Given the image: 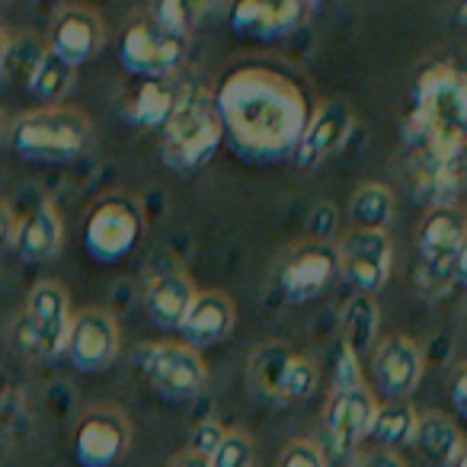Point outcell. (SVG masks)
I'll use <instances>...</instances> for the list:
<instances>
[{
    "mask_svg": "<svg viewBox=\"0 0 467 467\" xmlns=\"http://www.w3.org/2000/svg\"><path fill=\"white\" fill-rule=\"evenodd\" d=\"M221 141L254 167L292 161L311 106L295 78L266 65H241L224 74L214 93Z\"/></svg>",
    "mask_w": 467,
    "mask_h": 467,
    "instance_id": "1",
    "label": "cell"
},
{
    "mask_svg": "<svg viewBox=\"0 0 467 467\" xmlns=\"http://www.w3.org/2000/svg\"><path fill=\"white\" fill-rule=\"evenodd\" d=\"M464 78L458 67L429 65L416 80L413 112L407 122L410 148L435 154H464Z\"/></svg>",
    "mask_w": 467,
    "mask_h": 467,
    "instance_id": "2",
    "label": "cell"
},
{
    "mask_svg": "<svg viewBox=\"0 0 467 467\" xmlns=\"http://www.w3.org/2000/svg\"><path fill=\"white\" fill-rule=\"evenodd\" d=\"M221 148L214 93L202 84L176 90V103L161 129V161L176 173H195Z\"/></svg>",
    "mask_w": 467,
    "mask_h": 467,
    "instance_id": "3",
    "label": "cell"
},
{
    "mask_svg": "<svg viewBox=\"0 0 467 467\" xmlns=\"http://www.w3.org/2000/svg\"><path fill=\"white\" fill-rule=\"evenodd\" d=\"M90 141V116L65 103L23 112L10 125V148L29 163H74L87 154Z\"/></svg>",
    "mask_w": 467,
    "mask_h": 467,
    "instance_id": "4",
    "label": "cell"
},
{
    "mask_svg": "<svg viewBox=\"0 0 467 467\" xmlns=\"http://www.w3.org/2000/svg\"><path fill=\"white\" fill-rule=\"evenodd\" d=\"M464 214L458 205L429 208L416 234V288L426 298H445L464 282Z\"/></svg>",
    "mask_w": 467,
    "mask_h": 467,
    "instance_id": "5",
    "label": "cell"
},
{
    "mask_svg": "<svg viewBox=\"0 0 467 467\" xmlns=\"http://www.w3.org/2000/svg\"><path fill=\"white\" fill-rule=\"evenodd\" d=\"M144 234L141 205L129 195H106L93 205L84 227V247L103 266L122 263Z\"/></svg>",
    "mask_w": 467,
    "mask_h": 467,
    "instance_id": "6",
    "label": "cell"
},
{
    "mask_svg": "<svg viewBox=\"0 0 467 467\" xmlns=\"http://www.w3.org/2000/svg\"><path fill=\"white\" fill-rule=\"evenodd\" d=\"M67 324H71V301L65 285L39 282L16 320V343L36 358H55L65 352Z\"/></svg>",
    "mask_w": 467,
    "mask_h": 467,
    "instance_id": "7",
    "label": "cell"
},
{
    "mask_svg": "<svg viewBox=\"0 0 467 467\" xmlns=\"http://www.w3.org/2000/svg\"><path fill=\"white\" fill-rule=\"evenodd\" d=\"M122 67L138 80H170L186 65V39L157 26L150 16L131 20L119 42Z\"/></svg>",
    "mask_w": 467,
    "mask_h": 467,
    "instance_id": "8",
    "label": "cell"
},
{
    "mask_svg": "<svg viewBox=\"0 0 467 467\" xmlns=\"http://www.w3.org/2000/svg\"><path fill=\"white\" fill-rule=\"evenodd\" d=\"M339 279L337 244L330 241H305L282 256L275 269V292L285 305H307L330 292Z\"/></svg>",
    "mask_w": 467,
    "mask_h": 467,
    "instance_id": "9",
    "label": "cell"
},
{
    "mask_svg": "<svg viewBox=\"0 0 467 467\" xmlns=\"http://www.w3.org/2000/svg\"><path fill=\"white\" fill-rule=\"evenodd\" d=\"M337 263H339V279L352 292L375 298L388 285L390 263H394L388 231H356L352 227L343 237V244L337 247Z\"/></svg>",
    "mask_w": 467,
    "mask_h": 467,
    "instance_id": "10",
    "label": "cell"
},
{
    "mask_svg": "<svg viewBox=\"0 0 467 467\" xmlns=\"http://www.w3.org/2000/svg\"><path fill=\"white\" fill-rule=\"evenodd\" d=\"M144 375L163 400L186 403L202 394L208 368L195 349L182 343H157L144 352Z\"/></svg>",
    "mask_w": 467,
    "mask_h": 467,
    "instance_id": "11",
    "label": "cell"
},
{
    "mask_svg": "<svg viewBox=\"0 0 467 467\" xmlns=\"http://www.w3.org/2000/svg\"><path fill=\"white\" fill-rule=\"evenodd\" d=\"M65 356L84 375L106 371L119 356V324L109 311L87 307L80 314H71L65 337Z\"/></svg>",
    "mask_w": 467,
    "mask_h": 467,
    "instance_id": "12",
    "label": "cell"
},
{
    "mask_svg": "<svg viewBox=\"0 0 467 467\" xmlns=\"http://www.w3.org/2000/svg\"><path fill=\"white\" fill-rule=\"evenodd\" d=\"M307 14L305 0H227V26L237 39L250 42L292 36Z\"/></svg>",
    "mask_w": 467,
    "mask_h": 467,
    "instance_id": "13",
    "label": "cell"
},
{
    "mask_svg": "<svg viewBox=\"0 0 467 467\" xmlns=\"http://www.w3.org/2000/svg\"><path fill=\"white\" fill-rule=\"evenodd\" d=\"M352 125H356V112L346 99H327L307 116L301 138L292 150V163L301 173L317 170L327 157H333L349 138Z\"/></svg>",
    "mask_w": 467,
    "mask_h": 467,
    "instance_id": "14",
    "label": "cell"
},
{
    "mask_svg": "<svg viewBox=\"0 0 467 467\" xmlns=\"http://www.w3.org/2000/svg\"><path fill=\"white\" fill-rule=\"evenodd\" d=\"M131 441V426L125 413L112 407L87 410L74 429V458L80 467H112L125 458Z\"/></svg>",
    "mask_w": 467,
    "mask_h": 467,
    "instance_id": "15",
    "label": "cell"
},
{
    "mask_svg": "<svg viewBox=\"0 0 467 467\" xmlns=\"http://www.w3.org/2000/svg\"><path fill=\"white\" fill-rule=\"evenodd\" d=\"M106 42V26L103 16L97 14L93 7H65L52 23V33H48L46 48L55 55L58 61H65L67 67L78 71L80 65L93 61L99 55Z\"/></svg>",
    "mask_w": 467,
    "mask_h": 467,
    "instance_id": "16",
    "label": "cell"
},
{
    "mask_svg": "<svg viewBox=\"0 0 467 467\" xmlns=\"http://www.w3.org/2000/svg\"><path fill=\"white\" fill-rule=\"evenodd\" d=\"M378 400L365 384L356 388H333L330 400L324 407V432L337 454H349L358 441L368 435L375 420Z\"/></svg>",
    "mask_w": 467,
    "mask_h": 467,
    "instance_id": "17",
    "label": "cell"
},
{
    "mask_svg": "<svg viewBox=\"0 0 467 467\" xmlns=\"http://www.w3.org/2000/svg\"><path fill=\"white\" fill-rule=\"evenodd\" d=\"M416 199L429 208L458 205L461 186H464V154H435L426 148H413V167H410Z\"/></svg>",
    "mask_w": 467,
    "mask_h": 467,
    "instance_id": "18",
    "label": "cell"
},
{
    "mask_svg": "<svg viewBox=\"0 0 467 467\" xmlns=\"http://www.w3.org/2000/svg\"><path fill=\"white\" fill-rule=\"evenodd\" d=\"M422 349L410 337H390L378 346L375 352V378L378 388L390 397V400H403L410 397L422 381Z\"/></svg>",
    "mask_w": 467,
    "mask_h": 467,
    "instance_id": "19",
    "label": "cell"
},
{
    "mask_svg": "<svg viewBox=\"0 0 467 467\" xmlns=\"http://www.w3.org/2000/svg\"><path fill=\"white\" fill-rule=\"evenodd\" d=\"M234 330V305L224 292H199L189 307L186 320L180 324L182 346L189 349H208V346H218L231 337Z\"/></svg>",
    "mask_w": 467,
    "mask_h": 467,
    "instance_id": "20",
    "label": "cell"
},
{
    "mask_svg": "<svg viewBox=\"0 0 467 467\" xmlns=\"http://www.w3.org/2000/svg\"><path fill=\"white\" fill-rule=\"evenodd\" d=\"M14 247L26 263H48L65 247V221L52 202H39L14 227Z\"/></svg>",
    "mask_w": 467,
    "mask_h": 467,
    "instance_id": "21",
    "label": "cell"
},
{
    "mask_svg": "<svg viewBox=\"0 0 467 467\" xmlns=\"http://www.w3.org/2000/svg\"><path fill=\"white\" fill-rule=\"evenodd\" d=\"M195 285L186 273H161L150 279L148 292H144V311H148L150 324L163 333H176L180 324L186 320L189 307L195 301Z\"/></svg>",
    "mask_w": 467,
    "mask_h": 467,
    "instance_id": "22",
    "label": "cell"
},
{
    "mask_svg": "<svg viewBox=\"0 0 467 467\" xmlns=\"http://www.w3.org/2000/svg\"><path fill=\"white\" fill-rule=\"evenodd\" d=\"M413 445L420 448V454L435 467H448L461 451H464V439L461 429L448 420L445 413H422L416 416L413 429Z\"/></svg>",
    "mask_w": 467,
    "mask_h": 467,
    "instance_id": "23",
    "label": "cell"
},
{
    "mask_svg": "<svg viewBox=\"0 0 467 467\" xmlns=\"http://www.w3.org/2000/svg\"><path fill=\"white\" fill-rule=\"evenodd\" d=\"M176 103V87L170 80H138V87L125 99V119L135 129H163Z\"/></svg>",
    "mask_w": 467,
    "mask_h": 467,
    "instance_id": "24",
    "label": "cell"
},
{
    "mask_svg": "<svg viewBox=\"0 0 467 467\" xmlns=\"http://www.w3.org/2000/svg\"><path fill=\"white\" fill-rule=\"evenodd\" d=\"M227 7V0H154L150 20L173 36H189Z\"/></svg>",
    "mask_w": 467,
    "mask_h": 467,
    "instance_id": "25",
    "label": "cell"
},
{
    "mask_svg": "<svg viewBox=\"0 0 467 467\" xmlns=\"http://www.w3.org/2000/svg\"><path fill=\"white\" fill-rule=\"evenodd\" d=\"M46 42L33 33H14L4 42V52H0V80L7 87H20L26 90L29 78L36 74L39 61L46 58Z\"/></svg>",
    "mask_w": 467,
    "mask_h": 467,
    "instance_id": "26",
    "label": "cell"
},
{
    "mask_svg": "<svg viewBox=\"0 0 467 467\" xmlns=\"http://www.w3.org/2000/svg\"><path fill=\"white\" fill-rule=\"evenodd\" d=\"M394 218V192L384 182H362L349 199V221L356 231H388Z\"/></svg>",
    "mask_w": 467,
    "mask_h": 467,
    "instance_id": "27",
    "label": "cell"
},
{
    "mask_svg": "<svg viewBox=\"0 0 467 467\" xmlns=\"http://www.w3.org/2000/svg\"><path fill=\"white\" fill-rule=\"evenodd\" d=\"M339 343L346 349H352L362 362V352L375 343L378 337V305L368 295H352L343 307V317H339Z\"/></svg>",
    "mask_w": 467,
    "mask_h": 467,
    "instance_id": "28",
    "label": "cell"
},
{
    "mask_svg": "<svg viewBox=\"0 0 467 467\" xmlns=\"http://www.w3.org/2000/svg\"><path fill=\"white\" fill-rule=\"evenodd\" d=\"M288 358H292V349L282 343H266L250 356L247 381L256 400L279 403V381H282V368H285Z\"/></svg>",
    "mask_w": 467,
    "mask_h": 467,
    "instance_id": "29",
    "label": "cell"
},
{
    "mask_svg": "<svg viewBox=\"0 0 467 467\" xmlns=\"http://www.w3.org/2000/svg\"><path fill=\"white\" fill-rule=\"evenodd\" d=\"M413 429H416V410L403 400H390L375 410L368 435L384 451H397V448L413 441Z\"/></svg>",
    "mask_w": 467,
    "mask_h": 467,
    "instance_id": "30",
    "label": "cell"
},
{
    "mask_svg": "<svg viewBox=\"0 0 467 467\" xmlns=\"http://www.w3.org/2000/svg\"><path fill=\"white\" fill-rule=\"evenodd\" d=\"M74 74H78L74 67H67L65 61H58L52 52H46V58L39 61L36 74L29 78L26 93H33V97L42 99V103H58V99H65L67 93H71Z\"/></svg>",
    "mask_w": 467,
    "mask_h": 467,
    "instance_id": "31",
    "label": "cell"
},
{
    "mask_svg": "<svg viewBox=\"0 0 467 467\" xmlns=\"http://www.w3.org/2000/svg\"><path fill=\"white\" fill-rule=\"evenodd\" d=\"M320 371L317 365L307 356H295L285 362L282 368V381H279V403H295V400H307V397L317 390Z\"/></svg>",
    "mask_w": 467,
    "mask_h": 467,
    "instance_id": "32",
    "label": "cell"
},
{
    "mask_svg": "<svg viewBox=\"0 0 467 467\" xmlns=\"http://www.w3.org/2000/svg\"><path fill=\"white\" fill-rule=\"evenodd\" d=\"M208 467H254V439L247 432H224Z\"/></svg>",
    "mask_w": 467,
    "mask_h": 467,
    "instance_id": "33",
    "label": "cell"
},
{
    "mask_svg": "<svg viewBox=\"0 0 467 467\" xmlns=\"http://www.w3.org/2000/svg\"><path fill=\"white\" fill-rule=\"evenodd\" d=\"M279 467H327V454L317 441L298 439L282 451Z\"/></svg>",
    "mask_w": 467,
    "mask_h": 467,
    "instance_id": "34",
    "label": "cell"
},
{
    "mask_svg": "<svg viewBox=\"0 0 467 467\" xmlns=\"http://www.w3.org/2000/svg\"><path fill=\"white\" fill-rule=\"evenodd\" d=\"M221 439H224V429H221L218 422L214 420L199 422V426L192 429V435H189V454H199V458L208 461Z\"/></svg>",
    "mask_w": 467,
    "mask_h": 467,
    "instance_id": "35",
    "label": "cell"
},
{
    "mask_svg": "<svg viewBox=\"0 0 467 467\" xmlns=\"http://www.w3.org/2000/svg\"><path fill=\"white\" fill-rule=\"evenodd\" d=\"M356 384H362V365H358L356 352L346 349V346L339 343V349H337V384H333V388H356Z\"/></svg>",
    "mask_w": 467,
    "mask_h": 467,
    "instance_id": "36",
    "label": "cell"
},
{
    "mask_svg": "<svg viewBox=\"0 0 467 467\" xmlns=\"http://www.w3.org/2000/svg\"><path fill=\"white\" fill-rule=\"evenodd\" d=\"M14 227H16V221H14V214H10V208L0 202V254L14 244Z\"/></svg>",
    "mask_w": 467,
    "mask_h": 467,
    "instance_id": "37",
    "label": "cell"
},
{
    "mask_svg": "<svg viewBox=\"0 0 467 467\" xmlns=\"http://www.w3.org/2000/svg\"><path fill=\"white\" fill-rule=\"evenodd\" d=\"M451 397H454V410H458V416H464L467 413V378H464V368H458V375H454Z\"/></svg>",
    "mask_w": 467,
    "mask_h": 467,
    "instance_id": "38",
    "label": "cell"
},
{
    "mask_svg": "<svg viewBox=\"0 0 467 467\" xmlns=\"http://www.w3.org/2000/svg\"><path fill=\"white\" fill-rule=\"evenodd\" d=\"M362 467H407V464H403L394 451H375V454H368V458H365Z\"/></svg>",
    "mask_w": 467,
    "mask_h": 467,
    "instance_id": "39",
    "label": "cell"
},
{
    "mask_svg": "<svg viewBox=\"0 0 467 467\" xmlns=\"http://www.w3.org/2000/svg\"><path fill=\"white\" fill-rule=\"evenodd\" d=\"M170 467H208V461L205 458H199V454H180V458L173 461Z\"/></svg>",
    "mask_w": 467,
    "mask_h": 467,
    "instance_id": "40",
    "label": "cell"
},
{
    "mask_svg": "<svg viewBox=\"0 0 467 467\" xmlns=\"http://www.w3.org/2000/svg\"><path fill=\"white\" fill-rule=\"evenodd\" d=\"M7 400H10V381H7V375L0 371V413H4V407H7Z\"/></svg>",
    "mask_w": 467,
    "mask_h": 467,
    "instance_id": "41",
    "label": "cell"
},
{
    "mask_svg": "<svg viewBox=\"0 0 467 467\" xmlns=\"http://www.w3.org/2000/svg\"><path fill=\"white\" fill-rule=\"evenodd\" d=\"M307 4V10H320V7H327V4H333V0H305Z\"/></svg>",
    "mask_w": 467,
    "mask_h": 467,
    "instance_id": "42",
    "label": "cell"
},
{
    "mask_svg": "<svg viewBox=\"0 0 467 467\" xmlns=\"http://www.w3.org/2000/svg\"><path fill=\"white\" fill-rule=\"evenodd\" d=\"M448 467H467V451H461L458 458H454V461H451V464H448Z\"/></svg>",
    "mask_w": 467,
    "mask_h": 467,
    "instance_id": "43",
    "label": "cell"
},
{
    "mask_svg": "<svg viewBox=\"0 0 467 467\" xmlns=\"http://www.w3.org/2000/svg\"><path fill=\"white\" fill-rule=\"evenodd\" d=\"M7 26H4V23H0V52H4V42H7Z\"/></svg>",
    "mask_w": 467,
    "mask_h": 467,
    "instance_id": "44",
    "label": "cell"
},
{
    "mask_svg": "<svg viewBox=\"0 0 467 467\" xmlns=\"http://www.w3.org/2000/svg\"><path fill=\"white\" fill-rule=\"evenodd\" d=\"M0 131H4V112H0Z\"/></svg>",
    "mask_w": 467,
    "mask_h": 467,
    "instance_id": "45",
    "label": "cell"
},
{
    "mask_svg": "<svg viewBox=\"0 0 467 467\" xmlns=\"http://www.w3.org/2000/svg\"><path fill=\"white\" fill-rule=\"evenodd\" d=\"M4 4H7V0H0V7H4Z\"/></svg>",
    "mask_w": 467,
    "mask_h": 467,
    "instance_id": "46",
    "label": "cell"
}]
</instances>
